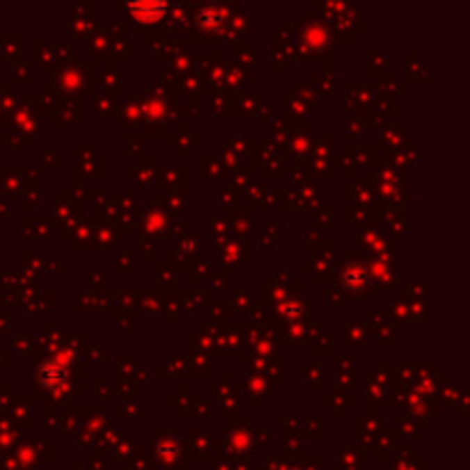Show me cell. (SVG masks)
Returning a JSON list of instances; mask_svg holds the SVG:
<instances>
[{"label": "cell", "mask_w": 470, "mask_h": 470, "mask_svg": "<svg viewBox=\"0 0 470 470\" xmlns=\"http://www.w3.org/2000/svg\"><path fill=\"white\" fill-rule=\"evenodd\" d=\"M129 10L136 14L138 21H156L163 17V12L168 10V3H145V0H140V3H131Z\"/></svg>", "instance_id": "cell-3"}, {"label": "cell", "mask_w": 470, "mask_h": 470, "mask_svg": "<svg viewBox=\"0 0 470 470\" xmlns=\"http://www.w3.org/2000/svg\"><path fill=\"white\" fill-rule=\"evenodd\" d=\"M222 23V12H220V7H213V5H206V7H202L200 10V26H204V28H218Z\"/></svg>", "instance_id": "cell-4"}, {"label": "cell", "mask_w": 470, "mask_h": 470, "mask_svg": "<svg viewBox=\"0 0 470 470\" xmlns=\"http://www.w3.org/2000/svg\"><path fill=\"white\" fill-rule=\"evenodd\" d=\"M340 280H342V287L346 291H351V294H360V291L367 289L369 280H372V271H369V266L365 264V261H349V264L344 266Z\"/></svg>", "instance_id": "cell-1"}, {"label": "cell", "mask_w": 470, "mask_h": 470, "mask_svg": "<svg viewBox=\"0 0 470 470\" xmlns=\"http://www.w3.org/2000/svg\"><path fill=\"white\" fill-rule=\"evenodd\" d=\"M37 379H40L42 388L51 390V392H58L63 390L67 381H69V372L58 363H53V360H49V363H42L40 365V372H37Z\"/></svg>", "instance_id": "cell-2"}]
</instances>
